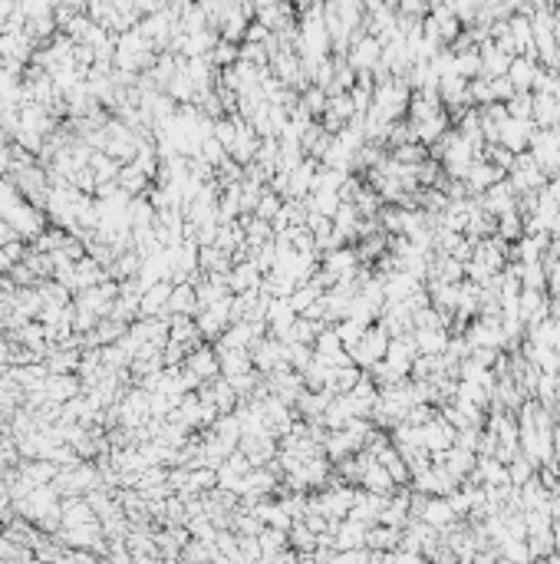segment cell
<instances>
[{"label": "cell", "instance_id": "cell-1", "mask_svg": "<svg viewBox=\"0 0 560 564\" xmlns=\"http://www.w3.org/2000/svg\"><path fill=\"white\" fill-rule=\"evenodd\" d=\"M511 86H518L524 93V86H531L534 83V76H537V69H534V63H531V57H518V59H511Z\"/></svg>", "mask_w": 560, "mask_h": 564}, {"label": "cell", "instance_id": "cell-2", "mask_svg": "<svg viewBox=\"0 0 560 564\" xmlns=\"http://www.w3.org/2000/svg\"><path fill=\"white\" fill-rule=\"evenodd\" d=\"M376 59H379V43H376V40H363V43H356V57H353L356 67H373Z\"/></svg>", "mask_w": 560, "mask_h": 564}]
</instances>
